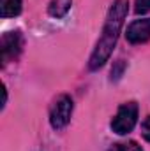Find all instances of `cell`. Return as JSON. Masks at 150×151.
Returning a JSON list of instances; mask_svg holds the SVG:
<instances>
[{
	"label": "cell",
	"mask_w": 150,
	"mask_h": 151,
	"mask_svg": "<svg viewBox=\"0 0 150 151\" xmlns=\"http://www.w3.org/2000/svg\"><path fill=\"white\" fill-rule=\"evenodd\" d=\"M127 11H129L127 0H115L113 2V5L110 7V12L106 16V23L103 27V34L97 40L95 49H94L90 62H88L90 70H97L111 56L113 49L117 46V40H118V35H120V30L124 27V19L127 16Z\"/></svg>",
	"instance_id": "obj_1"
},
{
	"label": "cell",
	"mask_w": 150,
	"mask_h": 151,
	"mask_svg": "<svg viewBox=\"0 0 150 151\" xmlns=\"http://www.w3.org/2000/svg\"><path fill=\"white\" fill-rule=\"evenodd\" d=\"M0 47H2V62H4V65L16 60L18 55L23 49V35H21V32H18V30L16 32H7L0 40Z\"/></svg>",
	"instance_id": "obj_4"
},
{
	"label": "cell",
	"mask_w": 150,
	"mask_h": 151,
	"mask_svg": "<svg viewBox=\"0 0 150 151\" xmlns=\"http://www.w3.org/2000/svg\"><path fill=\"white\" fill-rule=\"evenodd\" d=\"M125 37L131 44H141L150 40V18L145 19H136L127 27Z\"/></svg>",
	"instance_id": "obj_5"
},
{
	"label": "cell",
	"mask_w": 150,
	"mask_h": 151,
	"mask_svg": "<svg viewBox=\"0 0 150 151\" xmlns=\"http://www.w3.org/2000/svg\"><path fill=\"white\" fill-rule=\"evenodd\" d=\"M141 134L147 141H150V116H147L141 123Z\"/></svg>",
	"instance_id": "obj_10"
},
{
	"label": "cell",
	"mask_w": 150,
	"mask_h": 151,
	"mask_svg": "<svg viewBox=\"0 0 150 151\" xmlns=\"http://www.w3.org/2000/svg\"><path fill=\"white\" fill-rule=\"evenodd\" d=\"M150 11V0H136L134 4V12L136 14H145Z\"/></svg>",
	"instance_id": "obj_9"
},
{
	"label": "cell",
	"mask_w": 150,
	"mask_h": 151,
	"mask_svg": "<svg viewBox=\"0 0 150 151\" xmlns=\"http://www.w3.org/2000/svg\"><path fill=\"white\" fill-rule=\"evenodd\" d=\"M108 151H143V150H141V146H138V142H134V141H127V142L113 144Z\"/></svg>",
	"instance_id": "obj_8"
},
{
	"label": "cell",
	"mask_w": 150,
	"mask_h": 151,
	"mask_svg": "<svg viewBox=\"0 0 150 151\" xmlns=\"http://www.w3.org/2000/svg\"><path fill=\"white\" fill-rule=\"evenodd\" d=\"M138 123V104L136 102H125L118 107V111L111 119V130L118 135L129 134Z\"/></svg>",
	"instance_id": "obj_2"
},
{
	"label": "cell",
	"mask_w": 150,
	"mask_h": 151,
	"mask_svg": "<svg viewBox=\"0 0 150 151\" xmlns=\"http://www.w3.org/2000/svg\"><path fill=\"white\" fill-rule=\"evenodd\" d=\"M21 12V0H0L2 18H14Z\"/></svg>",
	"instance_id": "obj_7"
},
{
	"label": "cell",
	"mask_w": 150,
	"mask_h": 151,
	"mask_svg": "<svg viewBox=\"0 0 150 151\" xmlns=\"http://www.w3.org/2000/svg\"><path fill=\"white\" fill-rule=\"evenodd\" d=\"M71 114H73V99L69 95H60L53 102V106L50 109V123H51V127L55 130L64 128L69 123Z\"/></svg>",
	"instance_id": "obj_3"
},
{
	"label": "cell",
	"mask_w": 150,
	"mask_h": 151,
	"mask_svg": "<svg viewBox=\"0 0 150 151\" xmlns=\"http://www.w3.org/2000/svg\"><path fill=\"white\" fill-rule=\"evenodd\" d=\"M71 5H73V0H51L50 5H48V12H50V16L58 19V18H64L69 12Z\"/></svg>",
	"instance_id": "obj_6"
}]
</instances>
